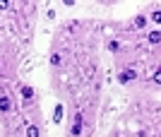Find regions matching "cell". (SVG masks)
<instances>
[{"mask_svg": "<svg viewBox=\"0 0 161 137\" xmlns=\"http://www.w3.org/2000/svg\"><path fill=\"white\" fill-rule=\"evenodd\" d=\"M19 46L12 39L0 36V82H14L19 68Z\"/></svg>", "mask_w": 161, "mask_h": 137, "instance_id": "1", "label": "cell"}, {"mask_svg": "<svg viewBox=\"0 0 161 137\" xmlns=\"http://www.w3.org/2000/svg\"><path fill=\"white\" fill-rule=\"evenodd\" d=\"M67 128H65V137H82V132H84V111L77 108V106H72L70 108V113H67Z\"/></svg>", "mask_w": 161, "mask_h": 137, "instance_id": "2", "label": "cell"}, {"mask_svg": "<svg viewBox=\"0 0 161 137\" xmlns=\"http://www.w3.org/2000/svg\"><path fill=\"white\" fill-rule=\"evenodd\" d=\"M137 79H140V75H137V70H132V68L120 70V72H118V77H115V82L123 84V87H130V84H135Z\"/></svg>", "mask_w": 161, "mask_h": 137, "instance_id": "3", "label": "cell"}, {"mask_svg": "<svg viewBox=\"0 0 161 137\" xmlns=\"http://www.w3.org/2000/svg\"><path fill=\"white\" fill-rule=\"evenodd\" d=\"M130 27H132L135 31L147 29V27H149V17H147V12H137V14L132 17V22H130Z\"/></svg>", "mask_w": 161, "mask_h": 137, "instance_id": "4", "label": "cell"}, {"mask_svg": "<svg viewBox=\"0 0 161 137\" xmlns=\"http://www.w3.org/2000/svg\"><path fill=\"white\" fill-rule=\"evenodd\" d=\"M24 137H43V123H24Z\"/></svg>", "mask_w": 161, "mask_h": 137, "instance_id": "5", "label": "cell"}, {"mask_svg": "<svg viewBox=\"0 0 161 137\" xmlns=\"http://www.w3.org/2000/svg\"><path fill=\"white\" fill-rule=\"evenodd\" d=\"M144 41L152 48H159L161 46V29H149L147 34H144Z\"/></svg>", "mask_w": 161, "mask_h": 137, "instance_id": "6", "label": "cell"}, {"mask_svg": "<svg viewBox=\"0 0 161 137\" xmlns=\"http://www.w3.org/2000/svg\"><path fill=\"white\" fill-rule=\"evenodd\" d=\"M149 24H154V29H161V7L159 5H152L149 7Z\"/></svg>", "mask_w": 161, "mask_h": 137, "instance_id": "7", "label": "cell"}, {"mask_svg": "<svg viewBox=\"0 0 161 137\" xmlns=\"http://www.w3.org/2000/svg\"><path fill=\"white\" fill-rule=\"evenodd\" d=\"M63 120H65V103H55V108H53V123L55 125H60Z\"/></svg>", "mask_w": 161, "mask_h": 137, "instance_id": "8", "label": "cell"}, {"mask_svg": "<svg viewBox=\"0 0 161 137\" xmlns=\"http://www.w3.org/2000/svg\"><path fill=\"white\" fill-rule=\"evenodd\" d=\"M106 48L111 51V53H120L123 43H120V39H108V41H106Z\"/></svg>", "mask_w": 161, "mask_h": 137, "instance_id": "9", "label": "cell"}, {"mask_svg": "<svg viewBox=\"0 0 161 137\" xmlns=\"http://www.w3.org/2000/svg\"><path fill=\"white\" fill-rule=\"evenodd\" d=\"M149 87H154V89H159V87H161V68H156L154 72H152V79H149Z\"/></svg>", "mask_w": 161, "mask_h": 137, "instance_id": "10", "label": "cell"}, {"mask_svg": "<svg viewBox=\"0 0 161 137\" xmlns=\"http://www.w3.org/2000/svg\"><path fill=\"white\" fill-rule=\"evenodd\" d=\"M10 10H12V3L10 0H0V14H7Z\"/></svg>", "mask_w": 161, "mask_h": 137, "instance_id": "11", "label": "cell"}]
</instances>
